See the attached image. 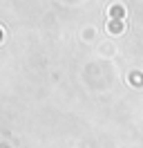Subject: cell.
Here are the masks:
<instances>
[{
    "label": "cell",
    "mask_w": 143,
    "mask_h": 148,
    "mask_svg": "<svg viewBox=\"0 0 143 148\" xmlns=\"http://www.w3.org/2000/svg\"><path fill=\"white\" fill-rule=\"evenodd\" d=\"M110 14H112V16H123V9H121V7H112Z\"/></svg>",
    "instance_id": "cell-1"
}]
</instances>
